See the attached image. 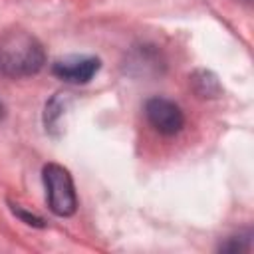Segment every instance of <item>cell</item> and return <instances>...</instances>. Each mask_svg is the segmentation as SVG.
<instances>
[{
    "label": "cell",
    "mask_w": 254,
    "mask_h": 254,
    "mask_svg": "<svg viewBox=\"0 0 254 254\" xmlns=\"http://www.w3.org/2000/svg\"><path fill=\"white\" fill-rule=\"evenodd\" d=\"M46 64L42 42L26 30H10L0 36V73L12 79L36 75Z\"/></svg>",
    "instance_id": "obj_1"
},
{
    "label": "cell",
    "mask_w": 254,
    "mask_h": 254,
    "mask_svg": "<svg viewBox=\"0 0 254 254\" xmlns=\"http://www.w3.org/2000/svg\"><path fill=\"white\" fill-rule=\"evenodd\" d=\"M42 179L50 210L58 216H71L77 210V194L69 171L58 163H48L42 169Z\"/></svg>",
    "instance_id": "obj_2"
},
{
    "label": "cell",
    "mask_w": 254,
    "mask_h": 254,
    "mask_svg": "<svg viewBox=\"0 0 254 254\" xmlns=\"http://www.w3.org/2000/svg\"><path fill=\"white\" fill-rule=\"evenodd\" d=\"M145 115L151 127L161 135H177L185 127V115L181 107L165 97H151L145 103Z\"/></svg>",
    "instance_id": "obj_3"
},
{
    "label": "cell",
    "mask_w": 254,
    "mask_h": 254,
    "mask_svg": "<svg viewBox=\"0 0 254 254\" xmlns=\"http://www.w3.org/2000/svg\"><path fill=\"white\" fill-rule=\"evenodd\" d=\"M101 62L93 56H69L64 60H58L52 65V73L67 83H87L93 79V75L99 71Z\"/></svg>",
    "instance_id": "obj_4"
},
{
    "label": "cell",
    "mask_w": 254,
    "mask_h": 254,
    "mask_svg": "<svg viewBox=\"0 0 254 254\" xmlns=\"http://www.w3.org/2000/svg\"><path fill=\"white\" fill-rule=\"evenodd\" d=\"M190 85L194 89V93L202 99H210V97H218L222 87H220V81L218 77L212 73V71H206V69H196L192 75H190Z\"/></svg>",
    "instance_id": "obj_5"
},
{
    "label": "cell",
    "mask_w": 254,
    "mask_h": 254,
    "mask_svg": "<svg viewBox=\"0 0 254 254\" xmlns=\"http://www.w3.org/2000/svg\"><path fill=\"white\" fill-rule=\"evenodd\" d=\"M218 250L220 252H242V250H250V234H246V236H230L224 244H220Z\"/></svg>",
    "instance_id": "obj_6"
},
{
    "label": "cell",
    "mask_w": 254,
    "mask_h": 254,
    "mask_svg": "<svg viewBox=\"0 0 254 254\" xmlns=\"http://www.w3.org/2000/svg\"><path fill=\"white\" fill-rule=\"evenodd\" d=\"M10 208H12V212H14L22 222H26V224H30V226H36V228H44V220H42L40 216H36V214H32V212L24 210V208L18 206V204H12Z\"/></svg>",
    "instance_id": "obj_7"
},
{
    "label": "cell",
    "mask_w": 254,
    "mask_h": 254,
    "mask_svg": "<svg viewBox=\"0 0 254 254\" xmlns=\"http://www.w3.org/2000/svg\"><path fill=\"white\" fill-rule=\"evenodd\" d=\"M4 113H6V111H4V105H2V101H0V119L4 117Z\"/></svg>",
    "instance_id": "obj_8"
}]
</instances>
